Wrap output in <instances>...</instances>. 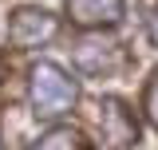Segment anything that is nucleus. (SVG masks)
<instances>
[{
	"instance_id": "nucleus-5",
	"label": "nucleus",
	"mask_w": 158,
	"mask_h": 150,
	"mask_svg": "<svg viewBox=\"0 0 158 150\" xmlns=\"http://www.w3.org/2000/svg\"><path fill=\"white\" fill-rule=\"evenodd\" d=\"M67 16L75 28H115L127 16V4L123 0H67Z\"/></svg>"
},
{
	"instance_id": "nucleus-7",
	"label": "nucleus",
	"mask_w": 158,
	"mask_h": 150,
	"mask_svg": "<svg viewBox=\"0 0 158 150\" xmlns=\"http://www.w3.org/2000/svg\"><path fill=\"white\" fill-rule=\"evenodd\" d=\"M142 111H146V119L158 127V71L150 75V83H146V91H142Z\"/></svg>"
},
{
	"instance_id": "nucleus-10",
	"label": "nucleus",
	"mask_w": 158,
	"mask_h": 150,
	"mask_svg": "<svg viewBox=\"0 0 158 150\" xmlns=\"http://www.w3.org/2000/svg\"><path fill=\"white\" fill-rule=\"evenodd\" d=\"M0 150H4V146H0Z\"/></svg>"
},
{
	"instance_id": "nucleus-3",
	"label": "nucleus",
	"mask_w": 158,
	"mask_h": 150,
	"mask_svg": "<svg viewBox=\"0 0 158 150\" xmlns=\"http://www.w3.org/2000/svg\"><path fill=\"white\" fill-rule=\"evenodd\" d=\"M99 142L103 150H131L138 142V119L123 99L99 103Z\"/></svg>"
},
{
	"instance_id": "nucleus-9",
	"label": "nucleus",
	"mask_w": 158,
	"mask_h": 150,
	"mask_svg": "<svg viewBox=\"0 0 158 150\" xmlns=\"http://www.w3.org/2000/svg\"><path fill=\"white\" fill-rule=\"evenodd\" d=\"M0 79H4V59H0Z\"/></svg>"
},
{
	"instance_id": "nucleus-1",
	"label": "nucleus",
	"mask_w": 158,
	"mask_h": 150,
	"mask_svg": "<svg viewBox=\"0 0 158 150\" xmlns=\"http://www.w3.org/2000/svg\"><path fill=\"white\" fill-rule=\"evenodd\" d=\"M28 99H32L36 119H59V115H67L75 107L79 87H75V79L63 71L59 63L40 59L36 67L28 71Z\"/></svg>"
},
{
	"instance_id": "nucleus-4",
	"label": "nucleus",
	"mask_w": 158,
	"mask_h": 150,
	"mask_svg": "<svg viewBox=\"0 0 158 150\" xmlns=\"http://www.w3.org/2000/svg\"><path fill=\"white\" fill-rule=\"evenodd\" d=\"M71 56H75V67L83 75H111V71H118L127 63L123 48L115 40H103V36H83Z\"/></svg>"
},
{
	"instance_id": "nucleus-2",
	"label": "nucleus",
	"mask_w": 158,
	"mask_h": 150,
	"mask_svg": "<svg viewBox=\"0 0 158 150\" xmlns=\"http://www.w3.org/2000/svg\"><path fill=\"white\" fill-rule=\"evenodd\" d=\"M56 32H59V20L48 8H40V4H24V8H16L8 16L12 48H44V44L56 40Z\"/></svg>"
},
{
	"instance_id": "nucleus-8",
	"label": "nucleus",
	"mask_w": 158,
	"mask_h": 150,
	"mask_svg": "<svg viewBox=\"0 0 158 150\" xmlns=\"http://www.w3.org/2000/svg\"><path fill=\"white\" fill-rule=\"evenodd\" d=\"M146 36H150V44L158 48V8H154V16H150V24H146Z\"/></svg>"
},
{
	"instance_id": "nucleus-6",
	"label": "nucleus",
	"mask_w": 158,
	"mask_h": 150,
	"mask_svg": "<svg viewBox=\"0 0 158 150\" xmlns=\"http://www.w3.org/2000/svg\"><path fill=\"white\" fill-rule=\"evenodd\" d=\"M32 150H91V146H87V138H83L79 131H71V127H56V131L44 134Z\"/></svg>"
}]
</instances>
